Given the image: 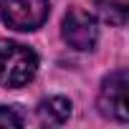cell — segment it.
<instances>
[{"label": "cell", "mask_w": 129, "mask_h": 129, "mask_svg": "<svg viewBox=\"0 0 129 129\" xmlns=\"http://www.w3.org/2000/svg\"><path fill=\"white\" fill-rule=\"evenodd\" d=\"M94 10L104 23L121 28L129 18V0H94Z\"/></svg>", "instance_id": "cell-6"}, {"label": "cell", "mask_w": 129, "mask_h": 129, "mask_svg": "<svg viewBox=\"0 0 129 129\" xmlns=\"http://www.w3.org/2000/svg\"><path fill=\"white\" fill-rule=\"evenodd\" d=\"M0 126H23V116L15 106H0Z\"/></svg>", "instance_id": "cell-7"}, {"label": "cell", "mask_w": 129, "mask_h": 129, "mask_svg": "<svg viewBox=\"0 0 129 129\" xmlns=\"http://www.w3.org/2000/svg\"><path fill=\"white\" fill-rule=\"evenodd\" d=\"M61 36L76 51H91L99 41V28H96L94 15H89L81 8H69L61 23Z\"/></svg>", "instance_id": "cell-4"}, {"label": "cell", "mask_w": 129, "mask_h": 129, "mask_svg": "<svg viewBox=\"0 0 129 129\" xmlns=\"http://www.w3.org/2000/svg\"><path fill=\"white\" fill-rule=\"evenodd\" d=\"M51 10V0H0V18L13 30H38Z\"/></svg>", "instance_id": "cell-2"}, {"label": "cell", "mask_w": 129, "mask_h": 129, "mask_svg": "<svg viewBox=\"0 0 129 129\" xmlns=\"http://www.w3.org/2000/svg\"><path fill=\"white\" fill-rule=\"evenodd\" d=\"M69 116H71V101L63 99V96H51V99H43L38 104V119H41V124L58 126Z\"/></svg>", "instance_id": "cell-5"}, {"label": "cell", "mask_w": 129, "mask_h": 129, "mask_svg": "<svg viewBox=\"0 0 129 129\" xmlns=\"http://www.w3.org/2000/svg\"><path fill=\"white\" fill-rule=\"evenodd\" d=\"M38 71V56L33 48L15 43V41H0V86L18 89L25 86Z\"/></svg>", "instance_id": "cell-1"}, {"label": "cell", "mask_w": 129, "mask_h": 129, "mask_svg": "<svg viewBox=\"0 0 129 129\" xmlns=\"http://www.w3.org/2000/svg\"><path fill=\"white\" fill-rule=\"evenodd\" d=\"M99 111L106 119L114 121H126L129 119V106H126V71L116 69L111 71L99 89Z\"/></svg>", "instance_id": "cell-3"}]
</instances>
